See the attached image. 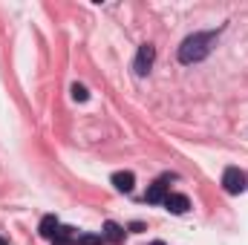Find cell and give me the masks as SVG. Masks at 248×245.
Listing matches in <instances>:
<instances>
[{
    "instance_id": "cell-1",
    "label": "cell",
    "mask_w": 248,
    "mask_h": 245,
    "mask_svg": "<svg viewBox=\"0 0 248 245\" xmlns=\"http://www.w3.org/2000/svg\"><path fill=\"white\" fill-rule=\"evenodd\" d=\"M214 44H217V32H196V35H190L179 46V61L196 63V61H202V58H208V52H211Z\"/></svg>"
},
{
    "instance_id": "cell-2",
    "label": "cell",
    "mask_w": 248,
    "mask_h": 245,
    "mask_svg": "<svg viewBox=\"0 0 248 245\" xmlns=\"http://www.w3.org/2000/svg\"><path fill=\"white\" fill-rule=\"evenodd\" d=\"M222 187H225V193H243L248 187V176L240 168H225V173H222Z\"/></svg>"
},
{
    "instance_id": "cell-3",
    "label": "cell",
    "mask_w": 248,
    "mask_h": 245,
    "mask_svg": "<svg viewBox=\"0 0 248 245\" xmlns=\"http://www.w3.org/2000/svg\"><path fill=\"white\" fill-rule=\"evenodd\" d=\"M153 58H156V49L150 46V44H144V46H139V55H136V75H147L150 72V66H153Z\"/></svg>"
},
{
    "instance_id": "cell-4",
    "label": "cell",
    "mask_w": 248,
    "mask_h": 245,
    "mask_svg": "<svg viewBox=\"0 0 248 245\" xmlns=\"http://www.w3.org/2000/svg\"><path fill=\"white\" fill-rule=\"evenodd\" d=\"M165 208H168L170 214L182 216V214H187V208H190V199H187L185 193H168V199H165Z\"/></svg>"
},
{
    "instance_id": "cell-5",
    "label": "cell",
    "mask_w": 248,
    "mask_h": 245,
    "mask_svg": "<svg viewBox=\"0 0 248 245\" xmlns=\"http://www.w3.org/2000/svg\"><path fill=\"white\" fill-rule=\"evenodd\" d=\"M144 199H147L150 205H165V199H168V184L165 182H153L150 187H147Z\"/></svg>"
},
{
    "instance_id": "cell-6",
    "label": "cell",
    "mask_w": 248,
    "mask_h": 245,
    "mask_svg": "<svg viewBox=\"0 0 248 245\" xmlns=\"http://www.w3.org/2000/svg\"><path fill=\"white\" fill-rule=\"evenodd\" d=\"M113 184H116V190L130 193V190L136 187V176H133L130 170H119V173H113Z\"/></svg>"
},
{
    "instance_id": "cell-7",
    "label": "cell",
    "mask_w": 248,
    "mask_h": 245,
    "mask_svg": "<svg viewBox=\"0 0 248 245\" xmlns=\"http://www.w3.org/2000/svg\"><path fill=\"white\" fill-rule=\"evenodd\" d=\"M41 237L44 240H55L58 237V219L55 216H44L41 219Z\"/></svg>"
},
{
    "instance_id": "cell-8",
    "label": "cell",
    "mask_w": 248,
    "mask_h": 245,
    "mask_svg": "<svg viewBox=\"0 0 248 245\" xmlns=\"http://www.w3.org/2000/svg\"><path fill=\"white\" fill-rule=\"evenodd\" d=\"M107 243H122L124 240V228L116 225V222H104V234H101Z\"/></svg>"
},
{
    "instance_id": "cell-9",
    "label": "cell",
    "mask_w": 248,
    "mask_h": 245,
    "mask_svg": "<svg viewBox=\"0 0 248 245\" xmlns=\"http://www.w3.org/2000/svg\"><path fill=\"white\" fill-rule=\"evenodd\" d=\"M72 98H75V101H87V98H90L87 87H84V84H72Z\"/></svg>"
},
{
    "instance_id": "cell-10",
    "label": "cell",
    "mask_w": 248,
    "mask_h": 245,
    "mask_svg": "<svg viewBox=\"0 0 248 245\" xmlns=\"http://www.w3.org/2000/svg\"><path fill=\"white\" fill-rule=\"evenodd\" d=\"M104 237H95V234H84V237H78V245H101Z\"/></svg>"
},
{
    "instance_id": "cell-11",
    "label": "cell",
    "mask_w": 248,
    "mask_h": 245,
    "mask_svg": "<svg viewBox=\"0 0 248 245\" xmlns=\"http://www.w3.org/2000/svg\"><path fill=\"white\" fill-rule=\"evenodd\" d=\"M150 245H165V243H159V240H156V243H150Z\"/></svg>"
},
{
    "instance_id": "cell-12",
    "label": "cell",
    "mask_w": 248,
    "mask_h": 245,
    "mask_svg": "<svg viewBox=\"0 0 248 245\" xmlns=\"http://www.w3.org/2000/svg\"><path fill=\"white\" fill-rule=\"evenodd\" d=\"M0 245H6V240H0Z\"/></svg>"
}]
</instances>
